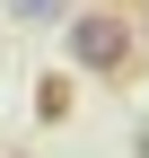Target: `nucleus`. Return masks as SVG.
Here are the masks:
<instances>
[{
  "label": "nucleus",
  "mask_w": 149,
  "mask_h": 158,
  "mask_svg": "<svg viewBox=\"0 0 149 158\" xmlns=\"http://www.w3.org/2000/svg\"><path fill=\"white\" fill-rule=\"evenodd\" d=\"M62 53H70L88 79H132V70H140V27H132L123 0H105V9H70Z\"/></svg>",
  "instance_id": "obj_1"
},
{
  "label": "nucleus",
  "mask_w": 149,
  "mask_h": 158,
  "mask_svg": "<svg viewBox=\"0 0 149 158\" xmlns=\"http://www.w3.org/2000/svg\"><path fill=\"white\" fill-rule=\"evenodd\" d=\"M35 114H44V123L70 114V79H35Z\"/></svg>",
  "instance_id": "obj_2"
},
{
  "label": "nucleus",
  "mask_w": 149,
  "mask_h": 158,
  "mask_svg": "<svg viewBox=\"0 0 149 158\" xmlns=\"http://www.w3.org/2000/svg\"><path fill=\"white\" fill-rule=\"evenodd\" d=\"M9 18H26V27L35 18H70V0H9Z\"/></svg>",
  "instance_id": "obj_3"
}]
</instances>
